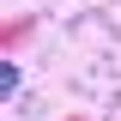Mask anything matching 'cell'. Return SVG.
I'll return each instance as SVG.
<instances>
[{"instance_id":"1","label":"cell","mask_w":121,"mask_h":121,"mask_svg":"<svg viewBox=\"0 0 121 121\" xmlns=\"http://www.w3.org/2000/svg\"><path fill=\"white\" fill-rule=\"evenodd\" d=\"M18 85H24V73H18L12 60H6V67H0V97H6V103H12V97H18Z\"/></svg>"}]
</instances>
